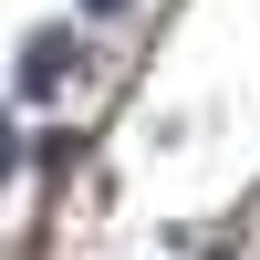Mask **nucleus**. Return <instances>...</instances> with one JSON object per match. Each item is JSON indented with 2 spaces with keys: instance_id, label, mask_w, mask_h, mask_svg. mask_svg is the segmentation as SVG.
Returning a JSON list of instances; mask_svg holds the SVG:
<instances>
[{
  "instance_id": "f257e3e1",
  "label": "nucleus",
  "mask_w": 260,
  "mask_h": 260,
  "mask_svg": "<svg viewBox=\"0 0 260 260\" xmlns=\"http://www.w3.org/2000/svg\"><path fill=\"white\" fill-rule=\"evenodd\" d=\"M83 11H125V0H83Z\"/></svg>"
}]
</instances>
